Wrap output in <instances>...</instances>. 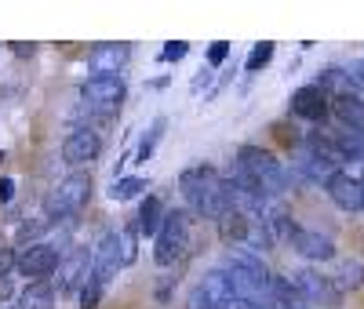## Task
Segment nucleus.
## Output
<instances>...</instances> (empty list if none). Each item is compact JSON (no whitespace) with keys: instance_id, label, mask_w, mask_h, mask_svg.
<instances>
[{"instance_id":"nucleus-1","label":"nucleus","mask_w":364,"mask_h":309,"mask_svg":"<svg viewBox=\"0 0 364 309\" xmlns=\"http://www.w3.org/2000/svg\"><path fill=\"white\" fill-rule=\"evenodd\" d=\"M178 193L186 200V211L193 219H208V222H219L230 207V197L223 190V171L211 168V164H190L178 171Z\"/></svg>"},{"instance_id":"nucleus-2","label":"nucleus","mask_w":364,"mask_h":309,"mask_svg":"<svg viewBox=\"0 0 364 309\" xmlns=\"http://www.w3.org/2000/svg\"><path fill=\"white\" fill-rule=\"evenodd\" d=\"M233 164L245 171L259 190L266 193V197H284L291 185H295V178H291V171L277 161V153L273 149H262V146H255V142H245V146H237V157H233Z\"/></svg>"},{"instance_id":"nucleus-3","label":"nucleus","mask_w":364,"mask_h":309,"mask_svg":"<svg viewBox=\"0 0 364 309\" xmlns=\"http://www.w3.org/2000/svg\"><path fill=\"white\" fill-rule=\"evenodd\" d=\"M190 222H193V215L186 207H168L164 226L154 237V262L161 269L175 266L182 255H186V247H190Z\"/></svg>"},{"instance_id":"nucleus-4","label":"nucleus","mask_w":364,"mask_h":309,"mask_svg":"<svg viewBox=\"0 0 364 309\" xmlns=\"http://www.w3.org/2000/svg\"><path fill=\"white\" fill-rule=\"evenodd\" d=\"M91 175L87 171H70L63 182L55 185V190L48 193V200H44V219H70V215H77L87 200H91Z\"/></svg>"},{"instance_id":"nucleus-5","label":"nucleus","mask_w":364,"mask_h":309,"mask_svg":"<svg viewBox=\"0 0 364 309\" xmlns=\"http://www.w3.org/2000/svg\"><path fill=\"white\" fill-rule=\"evenodd\" d=\"M291 281H295V288L302 291V298H306V305H324V309H343V291H339V284L331 281V273H321V269H314V266H302V269H295L291 273Z\"/></svg>"},{"instance_id":"nucleus-6","label":"nucleus","mask_w":364,"mask_h":309,"mask_svg":"<svg viewBox=\"0 0 364 309\" xmlns=\"http://www.w3.org/2000/svg\"><path fill=\"white\" fill-rule=\"evenodd\" d=\"M124 269V244H120V229H109L99 237L95 251H91V273L87 281H95L99 288H109L117 281V273Z\"/></svg>"},{"instance_id":"nucleus-7","label":"nucleus","mask_w":364,"mask_h":309,"mask_svg":"<svg viewBox=\"0 0 364 309\" xmlns=\"http://www.w3.org/2000/svg\"><path fill=\"white\" fill-rule=\"evenodd\" d=\"M80 99L95 113H117L120 102L128 99V84L124 77H87L80 84Z\"/></svg>"},{"instance_id":"nucleus-8","label":"nucleus","mask_w":364,"mask_h":309,"mask_svg":"<svg viewBox=\"0 0 364 309\" xmlns=\"http://www.w3.org/2000/svg\"><path fill=\"white\" fill-rule=\"evenodd\" d=\"M58 262H63V255H58V247L48 244V240H37L18 251V262H15V273L26 276L29 284L33 281H48V276L58 269Z\"/></svg>"},{"instance_id":"nucleus-9","label":"nucleus","mask_w":364,"mask_h":309,"mask_svg":"<svg viewBox=\"0 0 364 309\" xmlns=\"http://www.w3.org/2000/svg\"><path fill=\"white\" fill-rule=\"evenodd\" d=\"M288 113L299 116V120H306V124H324L331 120V99L324 95V91L317 84H302L291 91V99H288Z\"/></svg>"},{"instance_id":"nucleus-10","label":"nucleus","mask_w":364,"mask_h":309,"mask_svg":"<svg viewBox=\"0 0 364 309\" xmlns=\"http://www.w3.org/2000/svg\"><path fill=\"white\" fill-rule=\"evenodd\" d=\"M58 281H55V295H77L91 273V251L87 247H70L58 262Z\"/></svg>"},{"instance_id":"nucleus-11","label":"nucleus","mask_w":364,"mask_h":309,"mask_svg":"<svg viewBox=\"0 0 364 309\" xmlns=\"http://www.w3.org/2000/svg\"><path fill=\"white\" fill-rule=\"evenodd\" d=\"M102 157V135L95 128H73L63 142V161L70 168H80V164H91V161H99Z\"/></svg>"},{"instance_id":"nucleus-12","label":"nucleus","mask_w":364,"mask_h":309,"mask_svg":"<svg viewBox=\"0 0 364 309\" xmlns=\"http://www.w3.org/2000/svg\"><path fill=\"white\" fill-rule=\"evenodd\" d=\"M288 244L295 247V255L306 259V262H331V259L339 255V251H336V240H331L328 233L306 229V226H299V229L288 237Z\"/></svg>"},{"instance_id":"nucleus-13","label":"nucleus","mask_w":364,"mask_h":309,"mask_svg":"<svg viewBox=\"0 0 364 309\" xmlns=\"http://www.w3.org/2000/svg\"><path fill=\"white\" fill-rule=\"evenodd\" d=\"M324 193H328V200L336 204L339 211H364V182H360V178H353L350 171H336V175H328Z\"/></svg>"},{"instance_id":"nucleus-14","label":"nucleus","mask_w":364,"mask_h":309,"mask_svg":"<svg viewBox=\"0 0 364 309\" xmlns=\"http://www.w3.org/2000/svg\"><path fill=\"white\" fill-rule=\"evenodd\" d=\"M128 58H132V44H95L87 51V70L91 77H120Z\"/></svg>"},{"instance_id":"nucleus-15","label":"nucleus","mask_w":364,"mask_h":309,"mask_svg":"<svg viewBox=\"0 0 364 309\" xmlns=\"http://www.w3.org/2000/svg\"><path fill=\"white\" fill-rule=\"evenodd\" d=\"M223 269H233V273H240V276H248L252 284H259V288L269 291V269H266L262 255L248 251V247H230L226 259H223Z\"/></svg>"},{"instance_id":"nucleus-16","label":"nucleus","mask_w":364,"mask_h":309,"mask_svg":"<svg viewBox=\"0 0 364 309\" xmlns=\"http://www.w3.org/2000/svg\"><path fill=\"white\" fill-rule=\"evenodd\" d=\"M331 116H336L346 131H357V135H364V99L360 95H336L331 99Z\"/></svg>"},{"instance_id":"nucleus-17","label":"nucleus","mask_w":364,"mask_h":309,"mask_svg":"<svg viewBox=\"0 0 364 309\" xmlns=\"http://www.w3.org/2000/svg\"><path fill=\"white\" fill-rule=\"evenodd\" d=\"M164 215H168V204H164L157 193L142 197V204H139V215H135V226H139V233L154 240V237L161 233V226H164Z\"/></svg>"},{"instance_id":"nucleus-18","label":"nucleus","mask_w":364,"mask_h":309,"mask_svg":"<svg viewBox=\"0 0 364 309\" xmlns=\"http://www.w3.org/2000/svg\"><path fill=\"white\" fill-rule=\"evenodd\" d=\"M269 298L277 302L281 309H306L302 291L295 288V281H291V276H284V273H269Z\"/></svg>"},{"instance_id":"nucleus-19","label":"nucleus","mask_w":364,"mask_h":309,"mask_svg":"<svg viewBox=\"0 0 364 309\" xmlns=\"http://www.w3.org/2000/svg\"><path fill=\"white\" fill-rule=\"evenodd\" d=\"M248 226H252V219L245 211H226L223 219L215 222V229H219V240L223 244H230V247H240L248 240Z\"/></svg>"},{"instance_id":"nucleus-20","label":"nucleus","mask_w":364,"mask_h":309,"mask_svg":"<svg viewBox=\"0 0 364 309\" xmlns=\"http://www.w3.org/2000/svg\"><path fill=\"white\" fill-rule=\"evenodd\" d=\"M197 288H200L211 302H215V309H223L226 302H233V284H230V273H226L223 266H219V269H208L204 281H200Z\"/></svg>"},{"instance_id":"nucleus-21","label":"nucleus","mask_w":364,"mask_h":309,"mask_svg":"<svg viewBox=\"0 0 364 309\" xmlns=\"http://www.w3.org/2000/svg\"><path fill=\"white\" fill-rule=\"evenodd\" d=\"M331 281L339 284L343 295H353V291H364V262L360 259H339L336 262V273H331Z\"/></svg>"},{"instance_id":"nucleus-22","label":"nucleus","mask_w":364,"mask_h":309,"mask_svg":"<svg viewBox=\"0 0 364 309\" xmlns=\"http://www.w3.org/2000/svg\"><path fill=\"white\" fill-rule=\"evenodd\" d=\"M55 284L51 281H33L18 295V309H55Z\"/></svg>"},{"instance_id":"nucleus-23","label":"nucleus","mask_w":364,"mask_h":309,"mask_svg":"<svg viewBox=\"0 0 364 309\" xmlns=\"http://www.w3.org/2000/svg\"><path fill=\"white\" fill-rule=\"evenodd\" d=\"M331 146H336L339 161H360L364 164V135L339 128V131H331Z\"/></svg>"},{"instance_id":"nucleus-24","label":"nucleus","mask_w":364,"mask_h":309,"mask_svg":"<svg viewBox=\"0 0 364 309\" xmlns=\"http://www.w3.org/2000/svg\"><path fill=\"white\" fill-rule=\"evenodd\" d=\"M164 131H168V116H154V124H149L146 135H142V139H139V146H135V164H146L149 157H154V149L161 146Z\"/></svg>"},{"instance_id":"nucleus-25","label":"nucleus","mask_w":364,"mask_h":309,"mask_svg":"<svg viewBox=\"0 0 364 309\" xmlns=\"http://www.w3.org/2000/svg\"><path fill=\"white\" fill-rule=\"evenodd\" d=\"M146 190H149V178H142V175H120V178H113V185H109V200L124 204V200L142 197Z\"/></svg>"},{"instance_id":"nucleus-26","label":"nucleus","mask_w":364,"mask_h":309,"mask_svg":"<svg viewBox=\"0 0 364 309\" xmlns=\"http://www.w3.org/2000/svg\"><path fill=\"white\" fill-rule=\"evenodd\" d=\"M328 99H336V95H350V80H346V70L343 66H324L321 73H317V80H314Z\"/></svg>"},{"instance_id":"nucleus-27","label":"nucleus","mask_w":364,"mask_h":309,"mask_svg":"<svg viewBox=\"0 0 364 309\" xmlns=\"http://www.w3.org/2000/svg\"><path fill=\"white\" fill-rule=\"evenodd\" d=\"M245 247H248V251H255V255H266V251H273V247H277V237H273V229L266 226V219H252Z\"/></svg>"},{"instance_id":"nucleus-28","label":"nucleus","mask_w":364,"mask_h":309,"mask_svg":"<svg viewBox=\"0 0 364 309\" xmlns=\"http://www.w3.org/2000/svg\"><path fill=\"white\" fill-rule=\"evenodd\" d=\"M266 226L273 229V237H277V240H288V237L299 229V222L291 219V211H288L284 204H273V207H266Z\"/></svg>"},{"instance_id":"nucleus-29","label":"nucleus","mask_w":364,"mask_h":309,"mask_svg":"<svg viewBox=\"0 0 364 309\" xmlns=\"http://www.w3.org/2000/svg\"><path fill=\"white\" fill-rule=\"evenodd\" d=\"M273 51H277V44H273V40L255 44V48L248 51V58H245V73H262L269 62H273Z\"/></svg>"},{"instance_id":"nucleus-30","label":"nucleus","mask_w":364,"mask_h":309,"mask_svg":"<svg viewBox=\"0 0 364 309\" xmlns=\"http://www.w3.org/2000/svg\"><path fill=\"white\" fill-rule=\"evenodd\" d=\"M77 295H80V309H99V305H102L106 288H99L95 281H84V288H80Z\"/></svg>"},{"instance_id":"nucleus-31","label":"nucleus","mask_w":364,"mask_h":309,"mask_svg":"<svg viewBox=\"0 0 364 309\" xmlns=\"http://www.w3.org/2000/svg\"><path fill=\"white\" fill-rule=\"evenodd\" d=\"M186 55H190V44H186V40H171V44H164V48H161L157 62H168V66H171V62H182Z\"/></svg>"},{"instance_id":"nucleus-32","label":"nucleus","mask_w":364,"mask_h":309,"mask_svg":"<svg viewBox=\"0 0 364 309\" xmlns=\"http://www.w3.org/2000/svg\"><path fill=\"white\" fill-rule=\"evenodd\" d=\"M48 226H51V219H37V222H29V219H26V222L18 226V244H26V240H29V244H37V237H41Z\"/></svg>"},{"instance_id":"nucleus-33","label":"nucleus","mask_w":364,"mask_h":309,"mask_svg":"<svg viewBox=\"0 0 364 309\" xmlns=\"http://www.w3.org/2000/svg\"><path fill=\"white\" fill-rule=\"evenodd\" d=\"M226 58H230V44H226V40H215V44L208 48V66H211V70L223 66Z\"/></svg>"},{"instance_id":"nucleus-34","label":"nucleus","mask_w":364,"mask_h":309,"mask_svg":"<svg viewBox=\"0 0 364 309\" xmlns=\"http://www.w3.org/2000/svg\"><path fill=\"white\" fill-rule=\"evenodd\" d=\"M15 262H18L15 247H0V276H11L15 273Z\"/></svg>"},{"instance_id":"nucleus-35","label":"nucleus","mask_w":364,"mask_h":309,"mask_svg":"<svg viewBox=\"0 0 364 309\" xmlns=\"http://www.w3.org/2000/svg\"><path fill=\"white\" fill-rule=\"evenodd\" d=\"M186 309H215V302H211L200 288H193V291L186 295Z\"/></svg>"},{"instance_id":"nucleus-36","label":"nucleus","mask_w":364,"mask_h":309,"mask_svg":"<svg viewBox=\"0 0 364 309\" xmlns=\"http://www.w3.org/2000/svg\"><path fill=\"white\" fill-rule=\"evenodd\" d=\"M11 197H15V178H0V204H11Z\"/></svg>"},{"instance_id":"nucleus-37","label":"nucleus","mask_w":364,"mask_h":309,"mask_svg":"<svg viewBox=\"0 0 364 309\" xmlns=\"http://www.w3.org/2000/svg\"><path fill=\"white\" fill-rule=\"evenodd\" d=\"M11 291H15L11 276H0V302H4V298H11Z\"/></svg>"},{"instance_id":"nucleus-38","label":"nucleus","mask_w":364,"mask_h":309,"mask_svg":"<svg viewBox=\"0 0 364 309\" xmlns=\"http://www.w3.org/2000/svg\"><path fill=\"white\" fill-rule=\"evenodd\" d=\"M11 51H15V55H22V58H26V55H37V48H33V44H11Z\"/></svg>"},{"instance_id":"nucleus-39","label":"nucleus","mask_w":364,"mask_h":309,"mask_svg":"<svg viewBox=\"0 0 364 309\" xmlns=\"http://www.w3.org/2000/svg\"><path fill=\"white\" fill-rule=\"evenodd\" d=\"M208 80H211V73H208V70H200V77H193V84H190V87H193V91H200Z\"/></svg>"},{"instance_id":"nucleus-40","label":"nucleus","mask_w":364,"mask_h":309,"mask_svg":"<svg viewBox=\"0 0 364 309\" xmlns=\"http://www.w3.org/2000/svg\"><path fill=\"white\" fill-rule=\"evenodd\" d=\"M223 309H252V305H248V302H240V298H233V302H226Z\"/></svg>"},{"instance_id":"nucleus-41","label":"nucleus","mask_w":364,"mask_h":309,"mask_svg":"<svg viewBox=\"0 0 364 309\" xmlns=\"http://www.w3.org/2000/svg\"><path fill=\"white\" fill-rule=\"evenodd\" d=\"M0 164H4V149H0Z\"/></svg>"},{"instance_id":"nucleus-42","label":"nucleus","mask_w":364,"mask_h":309,"mask_svg":"<svg viewBox=\"0 0 364 309\" xmlns=\"http://www.w3.org/2000/svg\"><path fill=\"white\" fill-rule=\"evenodd\" d=\"M8 309H18V305H8Z\"/></svg>"},{"instance_id":"nucleus-43","label":"nucleus","mask_w":364,"mask_h":309,"mask_svg":"<svg viewBox=\"0 0 364 309\" xmlns=\"http://www.w3.org/2000/svg\"><path fill=\"white\" fill-rule=\"evenodd\" d=\"M360 182H364V178H360Z\"/></svg>"}]
</instances>
